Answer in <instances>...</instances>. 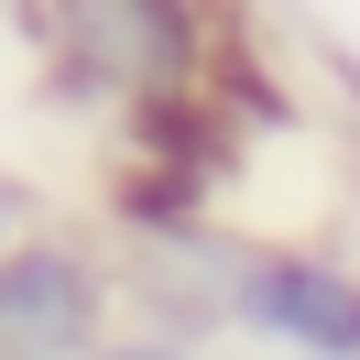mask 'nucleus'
Instances as JSON below:
<instances>
[{
    "mask_svg": "<svg viewBox=\"0 0 360 360\" xmlns=\"http://www.w3.org/2000/svg\"><path fill=\"white\" fill-rule=\"evenodd\" d=\"M33 33L55 88L120 120L207 98V0H33Z\"/></svg>",
    "mask_w": 360,
    "mask_h": 360,
    "instance_id": "f257e3e1",
    "label": "nucleus"
},
{
    "mask_svg": "<svg viewBox=\"0 0 360 360\" xmlns=\"http://www.w3.org/2000/svg\"><path fill=\"white\" fill-rule=\"evenodd\" d=\"M251 349L284 360H360V273L316 240H251L229 262V316Z\"/></svg>",
    "mask_w": 360,
    "mask_h": 360,
    "instance_id": "f03ea898",
    "label": "nucleus"
},
{
    "mask_svg": "<svg viewBox=\"0 0 360 360\" xmlns=\"http://www.w3.org/2000/svg\"><path fill=\"white\" fill-rule=\"evenodd\" d=\"M120 338V284L88 240L22 229L0 251V360H98Z\"/></svg>",
    "mask_w": 360,
    "mask_h": 360,
    "instance_id": "7ed1b4c3",
    "label": "nucleus"
},
{
    "mask_svg": "<svg viewBox=\"0 0 360 360\" xmlns=\"http://www.w3.org/2000/svg\"><path fill=\"white\" fill-rule=\"evenodd\" d=\"M98 360H197V338H186V328H120Z\"/></svg>",
    "mask_w": 360,
    "mask_h": 360,
    "instance_id": "20e7f679",
    "label": "nucleus"
},
{
    "mask_svg": "<svg viewBox=\"0 0 360 360\" xmlns=\"http://www.w3.org/2000/svg\"><path fill=\"white\" fill-rule=\"evenodd\" d=\"M11 240H22V219H11V207H0V251H11Z\"/></svg>",
    "mask_w": 360,
    "mask_h": 360,
    "instance_id": "39448f33",
    "label": "nucleus"
}]
</instances>
